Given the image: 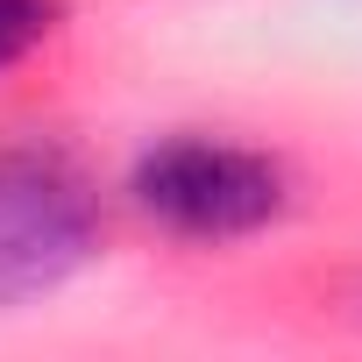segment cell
I'll return each instance as SVG.
<instances>
[{
  "instance_id": "cell-3",
  "label": "cell",
  "mask_w": 362,
  "mask_h": 362,
  "mask_svg": "<svg viewBox=\"0 0 362 362\" xmlns=\"http://www.w3.org/2000/svg\"><path fill=\"white\" fill-rule=\"evenodd\" d=\"M50 15H57V0H0V71L50 36Z\"/></svg>"
},
{
  "instance_id": "cell-1",
  "label": "cell",
  "mask_w": 362,
  "mask_h": 362,
  "mask_svg": "<svg viewBox=\"0 0 362 362\" xmlns=\"http://www.w3.org/2000/svg\"><path fill=\"white\" fill-rule=\"evenodd\" d=\"M135 206L177 235L228 242V235H256L284 214V170L235 142L177 135L135 163Z\"/></svg>"
},
{
  "instance_id": "cell-2",
  "label": "cell",
  "mask_w": 362,
  "mask_h": 362,
  "mask_svg": "<svg viewBox=\"0 0 362 362\" xmlns=\"http://www.w3.org/2000/svg\"><path fill=\"white\" fill-rule=\"evenodd\" d=\"M93 256V199L57 163L0 170V305L64 284Z\"/></svg>"
}]
</instances>
